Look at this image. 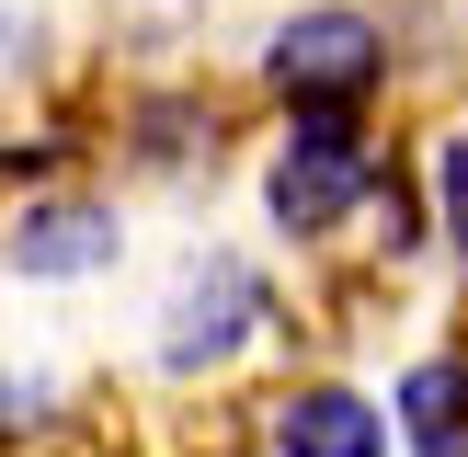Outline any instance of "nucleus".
I'll list each match as a JSON object with an SVG mask.
<instances>
[{
  "instance_id": "nucleus-5",
  "label": "nucleus",
  "mask_w": 468,
  "mask_h": 457,
  "mask_svg": "<svg viewBox=\"0 0 468 457\" xmlns=\"http://www.w3.org/2000/svg\"><path fill=\"white\" fill-rule=\"evenodd\" d=\"M91 263H114V206L46 195V206H23V218H12V274L58 286V274H91Z\"/></svg>"
},
{
  "instance_id": "nucleus-7",
  "label": "nucleus",
  "mask_w": 468,
  "mask_h": 457,
  "mask_svg": "<svg viewBox=\"0 0 468 457\" xmlns=\"http://www.w3.org/2000/svg\"><path fill=\"white\" fill-rule=\"evenodd\" d=\"M434 183H446V218H457V240H468V137H446V160H434Z\"/></svg>"
},
{
  "instance_id": "nucleus-3",
  "label": "nucleus",
  "mask_w": 468,
  "mask_h": 457,
  "mask_svg": "<svg viewBox=\"0 0 468 457\" xmlns=\"http://www.w3.org/2000/svg\"><path fill=\"white\" fill-rule=\"evenodd\" d=\"M251 309H263V286H251L240 263H195V274H183V297H172V320H160V355H172L183 377L218 366V355H240Z\"/></svg>"
},
{
  "instance_id": "nucleus-2",
  "label": "nucleus",
  "mask_w": 468,
  "mask_h": 457,
  "mask_svg": "<svg viewBox=\"0 0 468 457\" xmlns=\"http://www.w3.org/2000/svg\"><path fill=\"white\" fill-rule=\"evenodd\" d=\"M355 195H388L366 126H355V114H297L286 160H274V218H286V228H332Z\"/></svg>"
},
{
  "instance_id": "nucleus-6",
  "label": "nucleus",
  "mask_w": 468,
  "mask_h": 457,
  "mask_svg": "<svg viewBox=\"0 0 468 457\" xmlns=\"http://www.w3.org/2000/svg\"><path fill=\"white\" fill-rule=\"evenodd\" d=\"M400 446L411 457H468V355H423L400 377Z\"/></svg>"
},
{
  "instance_id": "nucleus-4",
  "label": "nucleus",
  "mask_w": 468,
  "mask_h": 457,
  "mask_svg": "<svg viewBox=\"0 0 468 457\" xmlns=\"http://www.w3.org/2000/svg\"><path fill=\"white\" fill-rule=\"evenodd\" d=\"M274 457H388V411L366 388H286L274 400Z\"/></svg>"
},
{
  "instance_id": "nucleus-1",
  "label": "nucleus",
  "mask_w": 468,
  "mask_h": 457,
  "mask_svg": "<svg viewBox=\"0 0 468 457\" xmlns=\"http://www.w3.org/2000/svg\"><path fill=\"white\" fill-rule=\"evenodd\" d=\"M378 69H388V35L366 12H297L286 35L263 46V80L286 91L297 114H355L366 91H378Z\"/></svg>"
}]
</instances>
